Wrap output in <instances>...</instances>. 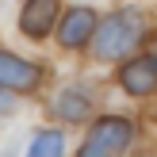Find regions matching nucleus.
Masks as SVG:
<instances>
[{
  "mask_svg": "<svg viewBox=\"0 0 157 157\" xmlns=\"http://www.w3.org/2000/svg\"><path fill=\"white\" fill-rule=\"evenodd\" d=\"M142 35H146V19H142L138 8H123V12H115L100 31H92L100 61H119V58H127V54L142 42Z\"/></svg>",
  "mask_w": 157,
  "mask_h": 157,
  "instance_id": "1",
  "label": "nucleus"
},
{
  "mask_svg": "<svg viewBox=\"0 0 157 157\" xmlns=\"http://www.w3.org/2000/svg\"><path fill=\"white\" fill-rule=\"evenodd\" d=\"M127 142H130V123L119 119V115H107V119L92 123V130L81 142L77 157H115V153L127 150Z\"/></svg>",
  "mask_w": 157,
  "mask_h": 157,
  "instance_id": "2",
  "label": "nucleus"
},
{
  "mask_svg": "<svg viewBox=\"0 0 157 157\" xmlns=\"http://www.w3.org/2000/svg\"><path fill=\"white\" fill-rule=\"evenodd\" d=\"M38 81H42V69L38 65H31V61L0 50V88H8V92H35Z\"/></svg>",
  "mask_w": 157,
  "mask_h": 157,
  "instance_id": "3",
  "label": "nucleus"
},
{
  "mask_svg": "<svg viewBox=\"0 0 157 157\" xmlns=\"http://www.w3.org/2000/svg\"><path fill=\"white\" fill-rule=\"evenodd\" d=\"M54 19H58V0H27L19 12V31L27 38H42L54 31Z\"/></svg>",
  "mask_w": 157,
  "mask_h": 157,
  "instance_id": "4",
  "label": "nucleus"
},
{
  "mask_svg": "<svg viewBox=\"0 0 157 157\" xmlns=\"http://www.w3.org/2000/svg\"><path fill=\"white\" fill-rule=\"evenodd\" d=\"M119 84L130 92V96H150V92H157V61L153 58L127 61L123 73H119Z\"/></svg>",
  "mask_w": 157,
  "mask_h": 157,
  "instance_id": "5",
  "label": "nucleus"
},
{
  "mask_svg": "<svg viewBox=\"0 0 157 157\" xmlns=\"http://www.w3.org/2000/svg\"><path fill=\"white\" fill-rule=\"evenodd\" d=\"M92 31H96V12L92 8H73V12L65 15V23H61L58 38L65 50H77V46H84L92 38Z\"/></svg>",
  "mask_w": 157,
  "mask_h": 157,
  "instance_id": "6",
  "label": "nucleus"
},
{
  "mask_svg": "<svg viewBox=\"0 0 157 157\" xmlns=\"http://www.w3.org/2000/svg\"><path fill=\"white\" fill-rule=\"evenodd\" d=\"M61 150H65V138H61V130H38V134L31 138L27 157H61Z\"/></svg>",
  "mask_w": 157,
  "mask_h": 157,
  "instance_id": "7",
  "label": "nucleus"
},
{
  "mask_svg": "<svg viewBox=\"0 0 157 157\" xmlns=\"http://www.w3.org/2000/svg\"><path fill=\"white\" fill-rule=\"evenodd\" d=\"M58 115H61V119H69V123H81L84 115H88V96H81L77 88L61 92V100H58Z\"/></svg>",
  "mask_w": 157,
  "mask_h": 157,
  "instance_id": "8",
  "label": "nucleus"
},
{
  "mask_svg": "<svg viewBox=\"0 0 157 157\" xmlns=\"http://www.w3.org/2000/svg\"><path fill=\"white\" fill-rule=\"evenodd\" d=\"M12 111V96H4V92H0V115H8Z\"/></svg>",
  "mask_w": 157,
  "mask_h": 157,
  "instance_id": "9",
  "label": "nucleus"
}]
</instances>
